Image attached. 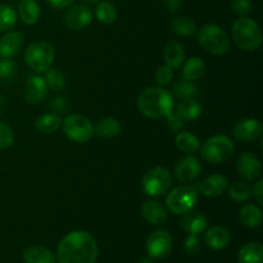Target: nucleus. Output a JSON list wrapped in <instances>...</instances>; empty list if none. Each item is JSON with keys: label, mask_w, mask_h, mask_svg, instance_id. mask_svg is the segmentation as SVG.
Here are the masks:
<instances>
[{"label": "nucleus", "mask_w": 263, "mask_h": 263, "mask_svg": "<svg viewBox=\"0 0 263 263\" xmlns=\"http://www.w3.org/2000/svg\"><path fill=\"white\" fill-rule=\"evenodd\" d=\"M166 118L168 120V126L172 128V130L177 131L182 127V121L180 120V118L177 117L174 112H172L170 116H167Z\"/></svg>", "instance_id": "obj_43"}, {"label": "nucleus", "mask_w": 263, "mask_h": 263, "mask_svg": "<svg viewBox=\"0 0 263 263\" xmlns=\"http://www.w3.org/2000/svg\"><path fill=\"white\" fill-rule=\"evenodd\" d=\"M231 8H233L234 13L240 18L247 17L252 12V3L251 0H233Z\"/></svg>", "instance_id": "obj_40"}, {"label": "nucleus", "mask_w": 263, "mask_h": 263, "mask_svg": "<svg viewBox=\"0 0 263 263\" xmlns=\"http://www.w3.org/2000/svg\"><path fill=\"white\" fill-rule=\"evenodd\" d=\"M174 248V239L167 230H156L148 236L145 244L146 253L152 259H163L168 257Z\"/></svg>", "instance_id": "obj_10"}, {"label": "nucleus", "mask_w": 263, "mask_h": 263, "mask_svg": "<svg viewBox=\"0 0 263 263\" xmlns=\"http://www.w3.org/2000/svg\"><path fill=\"white\" fill-rule=\"evenodd\" d=\"M233 41L246 51H256L262 45V31L258 23L248 17H241L231 26Z\"/></svg>", "instance_id": "obj_3"}, {"label": "nucleus", "mask_w": 263, "mask_h": 263, "mask_svg": "<svg viewBox=\"0 0 263 263\" xmlns=\"http://www.w3.org/2000/svg\"><path fill=\"white\" fill-rule=\"evenodd\" d=\"M239 221L249 229H257L262 225V211L254 204H246L239 211Z\"/></svg>", "instance_id": "obj_25"}, {"label": "nucleus", "mask_w": 263, "mask_h": 263, "mask_svg": "<svg viewBox=\"0 0 263 263\" xmlns=\"http://www.w3.org/2000/svg\"><path fill=\"white\" fill-rule=\"evenodd\" d=\"M171 30L177 36L189 37L195 33L197 25L194 23V21L187 17H176L171 21Z\"/></svg>", "instance_id": "obj_32"}, {"label": "nucleus", "mask_w": 263, "mask_h": 263, "mask_svg": "<svg viewBox=\"0 0 263 263\" xmlns=\"http://www.w3.org/2000/svg\"><path fill=\"white\" fill-rule=\"evenodd\" d=\"M163 59L166 66H168L170 68H180L185 61L184 46L176 40L168 41L163 48Z\"/></svg>", "instance_id": "obj_21"}, {"label": "nucleus", "mask_w": 263, "mask_h": 263, "mask_svg": "<svg viewBox=\"0 0 263 263\" xmlns=\"http://www.w3.org/2000/svg\"><path fill=\"white\" fill-rule=\"evenodd\" d=\"M198 202V192L195 185H180L168 192L166 198L167 210L174 215H184L195 207Z\"/></svg>", "instance_id": "obj_7"}, {"label": "nucleus", "mask_w": 263, "mask_h": 263, "mask_svg": "<svg viewBox=\"0 0 263 263\" xmlns=\"http://www.w3.org/2000/svg\"><path fill=\"white\" fill-rule=\"evenodd\" d=\"M62 120L57 113H45L36 118L35 127L41 134H53L61 127Z\"/></svg>", "instance_id": "obj_30"}, {"label": "nucleus", "mask_w": 263, "mask_h": 263, "mask_svg": "<svg viewBox=\"0 0 263 263\" xmlns=\"http://www.w3.org/2000/svg\"><path fill=\"white\" fill-rule=\"evenodd\" d=\"M84 3H89V4H94V3L100 2V0H82Z\"/></svg>", "instance_id": "obj_48"}, {"label": "nucleus", "mask_w": 263, "mask_h": 263, "mask_svg": "<svg viewBox=\"0 0 263 263\" xmlns=\"http://www.w3.org/2000/svg\"><path fill=\"white\" fill-rule=\"evenodd\" d=\"M198 194H202L203 197L216 198L221 197L229 187L228 177L223 175L216 174L211 176L204 177L200 182L195 185Z\"/></svg>", "instance_id": "obj_13"}, {"label": "nucleus", "mask_w": 263, "mask_h": 263, "mask_svg": "<svg viewBox=\"0 0 263 263\" xmlns=\"http://www.w3.org/2000/svg\"><path fill=\"white\" fill-rule=\"evenodd\" d=\"M185 252L190 256H195V254L199 253L200 251V241L198 235H194V234H189V236L186 238L184 244Z\"/></svg>", "instance_id": "obj_41"}, {"label": "nucleus", "mask_w": 263, "mask_h": 263, "mask_svg": "<svg viewBox=\"0 0 263 263\" xmlns=\"http://www.w3.org/2000/svg\"><path fill=\"white\" fill-rule=\"evenodd\" d=\"M141 215H143L144 220L148 223L154 226L163 225L167 222L168 218V213H167V208L163 204H161L157 200H146L141 205Z\"/></svg>", "instance_id": "obj_19"}, {"label": "nucleus", "mask_w": 263, "mask_h": 263, "mask_svg": "<svg viewBox=\"0 0 263 263\" xmlns=\"http://www.w3.org/2000/svg\"><path fill=\"white\" fill-rule=\"evenodd\" d=\"M154 79H156V82L159 85V86H166L174 79V72H172V68H170L168 66H161L154 73Z\"/></svg>", "instance_id": "obj_38"}, {"label": "nucleus", "mask_w": 263, "mask_h": 263, "mask_svg": "<svg viewBox=\"0 0 263 263\" xmlns=\"http://www.w3.org/2000/svg\"><path fill=\"white\" fill-rule=\"evenodd\" d=\"M62 128L67 138L77 144H85L94 135V125L82 115H68L62 121Z\"/></svg>", "instance_id": "obj_9"}, {"label": "nucleus", "mask_w": 263, "mask_h": 263, "mask_svg": "<svg viewBox=\"0 0 263 263\" xmlns=\"http://www.w3.org/2000/svg\"><path fill=\"white\" fill-rule=\"evenodd\" d=\"M236 171L247 181H254L262 174V164L253 153H241L236 161Z\"/></svg>", "instance_id": "obj_14"}, {"label": "nucleus", "mask_w": 263, "mask_h": 263, "mask_svg": "<svg viewBox=\"0 0 263 263\" xmlns=\"http://www.w3.org/2000/svg\"><path fill=\"white\" fill-rule=\"evenodd\" d=\"M48 94V85L41 76H31L26 82L25 99L32 105L41 104Z\"/></svg>", "instance_id": "obj_18"}, {"label": "nucleus", "mask_w": 263, "mask_h": 263, "mask_svg": "<svg viewBox=\"0 0 263 263\" xmlns=\"http://www.w3.org/2000/svg\"><path fill=\"white\" fill-rule=\"evenodd\" d=\"M229 197L236 203L247 202L252 197V186L247 182H235L229 187Z\"/></svg>", "instance_id": "obj_35"}, {"label": "nucleus", "mask_w": 263, "mask_h": 263, "mask_svg": "<svg viewBox=\"0 0 263 263\" xmlns=\"http://www.w3.org/2000/svg\"><path fill=\"white\" fill-rule=\"evenodd\" d=\"M200 46L213 55H223L230 49V37L220 26L208 23L198 31Z\"/></svg>", "instance_id": "obj_5"}, {"label": "nucleus", "mask_w": 263, "mask_h": 263, "mask_svg": "<svg viewBox=\"0 0 263 263\" xmlns=\"http://www.w3.org/2000/svg\"><path fill=\"white\" fill-rule=\"evenodd\" d=\"M205 73V63L199 58V57H192L187 59L182 68V74L184 79L187 81L195 82L197 80L202 79Z\"/></svg>", "instance_id": "obj_29"}, {"label": "nucleus", "mask_w": 263, "mask_h": 263, "mask_svg": "<svg viewBox=\"0 0 263 263\" xmlns=\"http://www.w3.org/2000/svg\"><path fill=\"white\" fill-rule=\"evenodd\" d=\"M252 194L256 197L258 204H263V180H258L253 187H252Z\"/></svg>", "instance_id": "obj_42"}, {"label": "nucleus", "mask_w": 263, "mask_h": 263, "mask_svg": "<svg viewBox=\"0 0 263 263\" xmlns=\"http://www.w3.org/2000/svg\"><path fill=\"white\" fill-rule=\"evenodd\" d=\"M15 63L10 58L0 59V79L9 80L14 76L15 73Z\"/></svg>", "instance_id": "obj_39"}, {"label": "nucleus", "mask_w": 263, "mask_h": 263, "mask_svg": "<svg viewBox=\"0 0 263 263\" xmlns=\"http://www.w3.org/2000/svg\"><path fill=\"white\" fill-rule=\"evenodd\" d=\"M141 186L144 193L149 197H163L171 190L172 176L168 170L164 167H153L143 175Z\"/></svg>", "instance_id": "obj_8"}, {"label": "nucleus", "mask_w": 263, "mask_h": 263, "mask_svg": "<svg viewBox=\"0 0 263 263\" xmlns=\"http://www.w3.org/2000/svg\"><path fill=\"white\" fill-rule=\"evenodd\" d=\"M138 109L152 120L167 117L174 112V97L161 86L148 87L138 98Z\"/></svg>", "instance_id": "obj_2"}, {"label": "nucleus", "mask_w": 263, "mask_h": 263, "mask_svg": "<svg viewBox=\"0 0 263 263\" xmlns=\"http://www.w3.org/2000/svg\"><path fill=\"white\" fill-rule=\"evenodd\" d=\"M263 127L261 121L257 118H243L239 120L233 127V135L241 143L254 141L262 136Z\"/></svg>", "instance_id": "obj_12"}, {"label": "nucleus", "mask_w": 263, "mask_h": 263, "mask_svg": "<svg viewBox=\"0 0 263 263\" xmlns=\"http://www.w3.org/2000/svg\"><path fill=\"white\" fill-rule=\"evenodd\" d=\"M95 17L103 25H112L117 20V9L110 2H98L95 8Z\"/></svg>", "instance_id": "obj_31"}, {"label": "nucleus", "mask_w": 263, "mask_h": 263, "mask_svg": "<svg viewBox=\"0 0 263 263\" xmlns=\"http://www.w3.org/2000/svg\"><path fill=\"white\" fill-rule=\"evenodd\" d=\"M202 112V104L194 98H187V99L180 100L176 110H175V115L181 121H194L200 117Z\"/></svg>", "instance_id": "obj_23"}, {"label": "nucleus", "mask_w": 263, "mask_h": 263, "mask_svg": "<svg viewBox=\"0 0 263 263\" xmlns=\"http://www.w3.org/2000/svg\"><path fill=\"white\" fill-rule=\"evenodd\" d=\"M25 44V37L18 31H8L0 39V58H13L20 53Z\"/></svg>", "instance_id": "obj_20"}, {"label": "nucleus", "mask_w": 263, "mask_h": 263, "mask_svg": "<svg viewBox=\"0 0 263 263\" xmlns=\"http://www.w3.org/2000/svg\"><path fill=\"white\" fill-rule=\"evenodd\" d=\"M14 143V134L7 123L0 121V149H8Z\"/></svg>", "instance_id": "obj_37"}, {"label": "nucleus", "mask_w": 263, "mask_h": 263, "mask_svg": "<svg viewBox=\"0 0 263 263\" xmlns=\"http://www.w3.org/2000/svg\"><path fill=\"white\" fill-rule=\"evenodd\" d=\"M164 4L170 12L175 13L182 8V0H164Z\"/></svg>", "instance_id": "obj_45"}, {"label": "nucleus", "mask_w": 263, "mask_h": 263, "mask_svg": "<svg viewBox=\"0 0 263 263\" xmlns=\"http://www.w3.org/2000/svg\"><path fill=\"white\" fill-rule=\"evenodd\" d=\"M234 141L228 135H213L200 145V156L205 162L212 164H221L228 161L234 153Z\"/></svg>", "instance_id": "obj_4"}, {"label": "nucleus", "mask_w": 263, "mask_h": 263, "mask_svg": "<svg viewBox=\"0 0 263 263\" xmlns=\"http://www.w3.org/2000/svg\"><path fill=\"white\" fill-rule=\"evenodd\" d=\"M238 263H263V247L258 241L241 247L238 253Z\"/></svg>", "instance_id": "obj_28"}, {"label": "nucleus", "mask_w": 263, "mask_h": 263, "mask_svg": "<svg viewBox=\"0 0 263 263\" xmlns=\"http://www.w3.org/2000/svg\"><path fill=\"white\" fill-rule=\"evenodd\" d=\"M50 7L55 8V9H64V8L71 7L74 3V0H48Z\"/></svg>", "instance_id": "obj_44"}, {"label": "nucleus", "mask_w": 263, "mask_h": 263, "mask_svg": "<svg viewBox=\"0 0 263 263\" xmlns=\"http://www.w3.org/2000/svg\"><path fill=\"white\" fill-rule=\"evenodd\" d=\"M5 107H7V104H5V99L3 95H0V116L3 115V112L5 110Z\"/></svg>", "instance_id": "obj_46"}, {"label": "nucleus", "mask_w": 263, "mask_h": 263, "mask_svg": "<svg viewBox=\"0 0 263 263\" xmlns=\"http://www.w3.org/2000/svg\"><path fill=\"white\" fill-rule=\"evenodd\" d=\"M121 128V123L115 117H104L94 126V134L103 139H112L120 135Z\"/></svg>", "instance_id": "obj_26"}, {"label": "nucleus", "mask_w": 263, "mask_h": 263, "mask_svg": "<svg viewBox=\"0 0 263 263\" xmlns=\"http://www.w3.org/2000/svg\"><path fill=\"white\" fill-rule=\"evenodd\" d=\"M44 80L49 89L53 91H61L66 86V76L63 74V72L57 68H49L48 71H45Z\"/></svg>", "instance_id": "obj_36"}, {"label": "nucleus", "mask_w": 263, "mask_h": 263, "mask_svg": "<svg viewBox=\"0 0 263 263\" xmlns=\"http://www.w3.org/2000/svg\"><path fill=\"white\" fill-rule=\"evenodd\" d=\"M99 254L97 240L90 233L76 230L67 234L57 247L59 263H95Z\"/></svg>", "instance_id": "obj_1"}, {"label": "nucleus", "mask_w": 263, "mask_h": 263, "mask_svg": "<svg viewBox=\"0 0 263 263\" xmlns=\"http://www.w3.org/2000/svg\"><path fill=\"white\" fill-rule=\"evenodd\" d=\"M203 240H204L205 246L212 251H222L230 246L231 234L223 226L215 225L205 231Z\"/></svg>", "instance_id": "obj_16"}, {"label": "nucleus", "mask_w": 263, "mask_h": 263, "mask_svg": "<svg viewBox=\"0 0 263 263\" xmlns=\"http://www.w3.org/2000/svg\"><path fill=\"white\" fill-rule=\"evenodd\" d=\"M202 171V166L197 157L193 154L180 159L175 167V177L179 182H190L197 179Z\"/></svg>", "instance_id": "obj_15"}, {"label": "nucleus", "mask_w": 263, "mask_h": 263, "mask_svg": "<svg viewBox=\"0 0 263 263\" xmlns=\"http://www.w3.org/2000/svg\"><path fill=\"white\" fill-rule=\"evenodd\" d=\"M17 23V13L10 5L0 4V32H8Z\"/></svg>", "instance_id": "obj_34"}, {"label": "nucleus", "mask_w": 263, "mask_h": 263, "mask_svg": "<svg viewBox=\"0 0 263 263\" xmlns=\"http://www.w3.org/2000/svg\"><path fill=\"white\" fill-rule=\"evenodd\" d=\"M91 9L85 4L71 5L64 14V25L72 31L84 30L91 23Z\"/></svg>", "instance_id": "obj_11"}, {"label": "nucleus", "mask_w": 263, "mask_h": 263, "mask_svg": "<svg viewBox=\"0 0 263 263\" xmlns=\"http://www.w3.org/2000/svg\"><path fill=\"white\" fill-rule=\"evenodd\" d=\"M18 15L26 25H35L40 20V5L36 0H21L18 4Z\"/></svg>", "instance_id": "obj_24"}, {"label": "nucleus", "mask_w": 263, "mask_h": 263, "mask_svg": "<svg viewBox=\"0 0 263 263\" xmlns=\"http://www.w3.org/2000/svg\"><path fill=\"white\" fill-rule=\"evenodd\" d=\"M23 263H57V257L49 248L43 246H31L22 254Z\"/></svg>", "instance_id": "obj_22"}, {"label": "nucleus", "mask_w": 263, "mask_h": 263, "mask_svg": "<svg viewBox=\"0 0 263 263\" xmlns=\"http://www.w3.org/2000/svg\"><path fill=\"white\" fill-rule=\"evenodd\" d=\"M172 97H175L176 99H187V98H193L198 92V86L192 81H187V80H179V81L175 82L172 85Z\"/></svg>", "instance_id": "obj_33"}, {"label": "nucleus", "mask_w": 263, "mask_h": 263, "mask_svg": "<svg viewBox=\"0 0 263 263\" xmlns=\"http://www.w3.org/2000/svg\"><path fill=\"white\" fill-rule=\"evenodd\" d=\"M138 263H153V259L151 257H143Z\"/></svg>", "instance_id": "obj_47"}, {"label": "nucleus", "mask_w": 263, "mask_h": 263, "mask_svg": "<svg viewBox=\"0 0 263 263\" xmlns=\"http://www.w3.org/2000/svg\"><path fill=\"white\" fill-rule=\"evenodd\" d=\"M55 58V48L48 41H35L25 53V61L33 72L43 73L51 68Z\"/></svg>", "instance_id": "obj_6"}, {"label": "nucleus", "mask_w": 263, "mask_h": 263, "mask_svg": "<svg viewBox=\"0 0 263 263\" xmlns=\"http://www.w3.org/2000/svg\"><path fill=\"white\" fill-rule=\"evenodd\" d=\"M179 225L185 233L187 234H198L203 233L208 228V220L204 213L199 211H189V212L181 215V218L179 221Z\"/></svg>", "instance_id": "obj_17"}, {"label": "nucleus", "mask_w": 263, "mask_h": 263, "mask_svg": "<svg viewBox=\"0 0 263 263\" xmlns=\"http://www.w3.org/2000/svg\"><path fill=\"white\" fill-rule=\"evenodd\" d=\"M175 145L180 152L186 154H193L199 151L200 140L197 135L189 133V131H180L175 139Z\"/></svg>", "instance_id": "obj_27"}]
</instances>
